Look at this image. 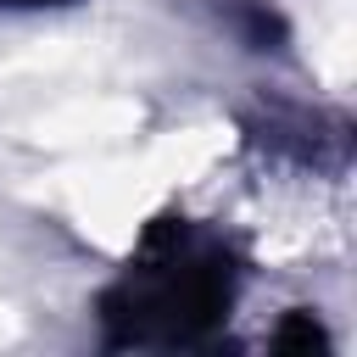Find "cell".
I'll return each instance as SVG.
<instances>
[{"instance_id": "6da1fadb", "label": "cell", "mask_w": 357, "mask_h": 357, "mask_svg": "<svg viewBox=\"0 0 357 357\" xmlns=\"http://www.w3.org/2000/svg\"><path fill=\"white\" fill-rule=\"evenodd\" d=\"M223 145H229V128H218V123H206V128H178V134H162L156 145H145L139 156H112V151H100V156L61 162V167L39 173L45 184H28V195L67 206L84 234L117 245L167 190L190 184Z\"/></svg>"}]
</instances>
